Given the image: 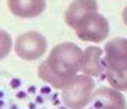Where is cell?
Instances as JSON below:
<instances>
[{
    "label": "cell",
    "instance_id": "6da1fadb",
    "mask_svg": "<svg viewBox=\"0 0 127 109\" xmlns=\"http://www.w3.org/2000/svg\"><path fill=\"white\" fill-rule=\"evenodd\" d=\"M82 54L84 50H81V47H78L75 43L64 42L52 47L46 60L55 73L65 79H69L81 72Z\"/></svg>",
    "mask_w": 127,
    "mask_h": 109
},
{
    "label": "cell",
    "instance_id": "30bf717a",
    "mask_svg": "<svg viewBox=\"0 0 127 109\" xmlns=\"http://www.w3.org/2000/svg\"><path fill=\"white\" fill-rule=\"evenodd\" d=\"M104 75L111 88L120 92L127 91V68H105Z\"/></svg>",
    "mask_w": 127,
    "mask_h": 109
},
{
    "label": "cell",
    "instance_id": "3957f363",
    "mask_svg": "<svg viewBox=\"0 0 127 109\" xmlns=\"http://www.w3.org/2000/svg\"><path fill=\"white\" fill-rule=\"evenodd\" d=\"M77 37L84 42L100 43L107 39L110 33L108 20L98 12H91L85 15L74 27Z\"/></svg>",
    "mask_w": 127,
    "mask_h": 109
},
{
    "label": "cell",
    "instance_id": "7a4b0ae2",
    "mask_svg": "<svg viewBox=\"0 0 127 109\" xmlns=\"http://www.w3.org/2000/svg\"><path fill=\"white\" fill-rule=\"evenodd\" d=\"M95 91L94 79L88 75H74L61 89V99L68 109H84L93 102Z\"/></svg>",
    "mask_w": 127,
    "mask_h": 109
},
{
    "label": "cell",
    "instance_id": "7c38bea8",
    "mask_svg": "<svg viewBox=\"0 0 127 109\" xmlns=\"http://www.w3.org/2000/svg\"><path fill=\"white\" fill-rule=\"evenodd\" d=\"M13 40H12V36L9 35V32L0 29V60L4 59L10 50H12V46H13Z\"/></svg>",
    "mask_w": 127,
    "mask_h": 109
},
{
    "label": "cell",
    "instance_id": "9c48e42d",
    "mask_svg": "<svg viewBox=\"0 0 127 109\" xmlns=\"http://www.w3.org/2000/svg\"><path fill=\"white\" fill-rule=\"evenodd\" d=\"M91 12H98L97 0H74L65 10V16H64L65 23L74 29L75 24Z\"/></svg>",
    "mask_w": 127,
    "mask_h": 109
},
{
    "label": "cell",
    "instance_id": "4fadbf2b",
    "mask_svg": "<svg viewBox=\"0 0 127 109\" xmlns=\"http://www.w3.org/2000/svg\"><path fill=\"white\" fill-rule=\"evenodd\" d=\"M121 19H123V23L127 26V6L123 9V13H121Z\"/></svg>",
    "mask_w": 127,
    "mask_h": 109
},
{
    "label": "cell",
    "instance_id": "8fae6325",
    "mask_svg": "<svg viewBox=\"0 0 127 109\" xmlns=\"http://www.w3.org/2000/svg\"><path fill=\"white\" fill-rule=\"evenodd\" d=\"M38 76L43 82H46L52 88H55V89H62L64 86H65V83L68 82V79L59 76L58 73H55L52 70V68L49 66L48 60H45V62H42L39 65V68H38Z\"/></svg>",
    "mask_w": 127,
    "mask_h": 109
},
{
    "label": "cell",
    "instance_id": "ba28073f",
    "mask_svg": "<svg viewBox=\"0 0 127 109\" xmlns=\"http://www.w3.org/2000/svg\"><path fill=\"white\" fill-rule=\"evenodd\" d=\"M7 7L16 17L33 19L43 13L46 0H7Z\"/></svg>",
    "mask_w": 127,
    "mask_h": 109
},
{
    "label": "cell",
    "instance_id": "52a82bcc",
    "mask_svg": "<svg viewBox=\"0 0 127 109\" xmlns=\"http://www.w3.org/2000/svg\"><path fill=\"white\" fill-rule=\"evenodd\" d=\"M103 49L98 46H88L84 49L82 63H81V73L88 75L91 78L103 75L105 70V63L103 57Z\"/></svg>",
    "mask_w": 127,
    "mask_h": 109
},
{
    "label": "cell",
    "instance_id": "5b68a950",
    "mask_svg": "<svg viewBox=\"0 0 127 109\" xmlns=\"http://www.w3.org/2000/svg\"><path fill=\"white\" fill-rule=\"evenodd\" d=\"M105 68H127V39L114 37L104 46Z\"/></svg>",
    "mask_w": 127,
    "mask_h": 109
},
{
    "label": "cell",
    "instance_id": "8992f818",
    "mask_svg": "<svg viewBox=\"0 0 127 109\" xmlns=\"http://www.w3.org/2000/svg\"><path fill=\"white\" fill-rule=\"evenodd\" d=\"M93 105L97 109H126L123 93L114 88H95L93 93Z\"/></svg>",
    "mask_w": 127,
    "mask_h": 109
},
{
    "label": "cell",
    "instance_id": "277c9868",
    "mask_svg": "<svg viewBox=\"0 0 127 109\" xmlns=\"http://www.w3.org/2000/svg\"><path fill=\"white\" fill-rule=\"evenodd\" d=\"M15 53L23 60H36L46 53L48 42L39 32L29 30L17 36L15 40Z\"/></svg>",
    "mask_w": 127,
    "mask_h": 109
}]
</instances>
